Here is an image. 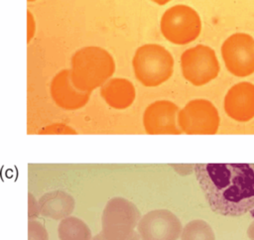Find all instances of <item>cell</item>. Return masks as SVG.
Segmentation results:
<instances>
[{"instance_id":"8fae6325","label":"cell","mask_w":254,"mask_h":240,"mask_svg":"<svg viewBox=\"0 0 254 240\" xmlns=\"http://www.w3.org/2000/svg\"><path fill=\"white\" fill-rule=\"evenodd\" d=\"M50 90L55 103L65 110L83 107L90 97V92L81 91L73 85L69 69H63L53 77Z\"/></svg>"},{"instance_id":"9c48e42d","label":"cell","mask_w":254,"mask_h":240,"mask_svg":"<svg viewBox=\"0 0 254 240\" xmlns=\"http://www.w3.org/2000/svg\"><path fill=\"white\" fill-rule=\"evenodd\" d=\"M141 240H178L183 227L179 217L169 209H154L144 214L138 225Z\"/></svg>"},{"instance_id":"ba28073f","label":"cell","mask_w":254,"mask_h":240,"mask_svg":"<svg viewBox=\"0 0 254 240\" xmlns=\"http://www.w3.org/2000/svg\"><path fill=\"white\" fill-rule=\"evenodd\" d=\"M221 56L227 70L245 77L254 72V39L245 33L228 37L221 46Z\"/></svg>"},{"instance_id":"44dd1931","label":"cell","mask_w":254,"mask_h":240,"mask_svg":"<svg viewBox=\"0 0 254 240\" xmlns=\"http://www.w3.org/2000/svg\"><path fill=\"white\" fill-rule=\"evenodd\" d=\"M91 240H105V239L103 238L102 234L99 232V233H98V234H96L94 237H92V238H91ZM131 240H141V237H140L139 233H138V232H136V233L134 234V236L131 238Z\"/></svg>"},{"instance_id":"6da1fadb","label":"cell","mask_w":254,"mask_h":240,"mask_svg":"<svg viewBox=\"0 0 254 240\" xmlns=\"http://www.w3.org/2000/svg\"><path fill=\"white\" fill-rule=\"evenodd\" d=\"M193 170L213 212L237 217L254 209V164H196Z\"/></svg>"},{"instance_id":"7c38bea8","label":"cell","mask_w":254,"mask_h":240,"mask_svg":"<svg viewBox=\"0 0 254 240\" xmlns=\"http://www.w3.org/2000/svg\"><path fill=\"white\" fill-rule=\"evenodd\" d=\"M224 110L238 122L251 120L254 117V84L243 81L233 85L224 97Z\"/></svg>"},{"instance_id":"ac0fdd59","label":"cell","mask_w":254,"mask_h":240,"mask_svg":"<svg viewBox=\"0 0 254 240\" xmlns=\"http://www.w3.org/2000/svg\"><path fill=\"white\" fill-rule=\"evenodd\" d=\"M28 203H29V210H28V216H29V220H33L34 218L38 217L40 213V206H39V201H37L34 197V195H32V193L29 192L28 194Z\"/></svg>"},{"instance_id":"277c9868","label":"cell","mask_w":254,"mask_h":240,"mask_svg":"<svg viewBox=\"0 0 254 240\" xmlns=\"http://www.w3.org/2000/svg\"><path fill=\"white\" fill-rule=\"evenodd\" d=\"M141 217L133 202L124 197H113L103 209L100 233L105 240H131Z\"/></svg>"},{"instance_id":"8992f818","label":"cell","mask_w":254,"mask_h":240,"mask_svg":"<svg viewBox=\"0 0 254 240\" xmlns=\"http://www.w3.org/2000/svg\"><path fill=\"white\" fill-rule=\"evenodd\" d=\"M181 67L184 77L195 86L214 79L220 69L214 51L204 45L186 50L181 56Z\"/></svg>"},{"instance_id":"7a4b0ae2","label":"cell","mask_w":254,"mask_h":240,"mask_svg":"<svg viewBox=\"0 0 254 240\" xmlns=\"http://www.w3.org/2000/svg\"><path fill=\"white\" fill-rule=\"evenodd\" d=\"M114 71L115 62L112 56L100 47H83L71 58V81L77 89L84 92L101 87Z\"/></svg>"},{"instance_id":"ffe728a7","label":"cell","mask_w":254,"mask_h":240,"mask_svg":"<svg viewBox=\"0 0 254 240\" xmlns=\"http://www.w3.org/2000/svg\"><path fill=\"white\" fill-rule=\"evenodd\" d=\"M43 132H47V133H61V134H70V133H73L74 134V131L72 129H70L69 127L67 126H64V125H60V124H57V125H53L51 127H47L43 130Z\"/></svg>"},{"instance_id":"5bb4252c","label":"cell","mask_w":254,"mask_h":240,"mask_svg":"<svg viewBox=\"0 0 254 240\" xmlns=\"http://www.w3.org/2000/svg\"><path fill=\"white\" fill-rule=\"evenodd\" d=\"M40 213L55 220L68 217L74 209V198L64 190H53L40 197Z\"/></svg>"},{"instance_id":"5b68a950","label":"cell","mask_w":254,"mask_h":240,"mask_svg":"<svg viewBox=\"0 0 254 240\" xmlns=\"http://www.w3.org/2000/svg\"><path fill=\"white\" fill-rule=\"evenodd\" d=\"M160 27L163 36L169 42L176 45H186L198 37L201 21L194 9L179 4L165 11Z\"/></svg>"},{"instance_id":"d6986e66","label":"cell","mask_w":254,"mask_h":240,"mask_svg":"<svg viewBox=\"0 0 254 240\" xmlns=\"http://www.w3.org/2000/svg\"><path fill=\"white\" fill-rule=\"evenodd\" d=\"M27 42L30 43L31 40L34 37L35 34V30H36V24H35V20H34V16L31 14V12L28 10L27 11Z\"/></svg>"},{"instance_id":"2e32d148","label":"cell","mask_w":254,"mask_h":240,"mask_svg":"<svg viewBox=\"0 0 254 240\" xmlns=\"http://www.w3.org/2000/svg\"><path fill=\"white\" fill-rule=\"evenodd\" d=\"M181 240H215L211 226L204 220L194 219L183 228Z\"/></svg>"},{"instance_id":"7402d4cb","label":"cell","mask_w":254,"mask_h":240,"mask_svg":"<svg viewBox=\"0 0 254 240\" xmlns=\"http://www.w3.org/2000/svg\"><path fill=\"white\" fill-rule=\"evenodd\" d=\"M247 236L250 240H254V220L250 223V225L247 228Z\"/></svg>"},{"instance_id":"30bf717a","label":"cell","mask_w":254,"mask_h":240,"mask_svg":"<svg viewBox=\"0 0 254 240\" xmlns=\"http://www.w3.org/2000/svg\"><path fill=\"white\" fill-rule=\"evenodd\" d=\"M179 112L178 105L169 100H158L151 103L143 115L146 132L151 135L181 134L182 130L177 123Z\"/></svg>"},{"instance_id":"cb8c5ba5","label":"cell","mask_w":254,"mask_h":240,"mask_svg":"<svg viewBox=\"0 0 254 240\" xmlns=\"http://www.w3.org/2000/svg\"><path fill=\"white\" fill-rule=\"evenodd\" d=\"M29 2H33V1H36V0H28Z\"/></svg>"},{"instance_id":"3957f363","label":"cell","mask_w":254,"mask_h":240,"mask_svg":"<svg viewBox=\"0 0 254 240\" xmlns=\"http://www.w3.org/2000/svg\"><path fill=\"white\" fill-rule=\"evenodd\" d=\"M136 78L145 86H158L167 81L174 69L170 52L157 44H146L137 49L132 60Z\"/></svg>"},{"instance_id":"52a82bcc","label":"cell","mask_w":254,"mask_h":240,"mask_svg":"<svg viewBox=\"0 0 254 240\" xmlns=\"http://www.w3.org/2000/svg\"><path fill=\"white\" fill-rule=\"evenodd\" d=\"M219 122L217 109L206 99L190 100L178 115L179 127L182 132L189 135L215 134Z\"/></svg>"},{"instance_id":"9a60e30c","label":"cell","mask_w":254,"mask_h":240,"mask_svg":"<svg viewBox=\"0 0 254 240\" xmlns=\"http://www.w3.org/2000/svg\"><path fill=\"white\" fill-rule=\"evenodd\" d=\"M58 235L60 240H91L89 227L74 216L62 219L58 227Z\"/></svg>"},{"instance_id":"e0dca14e","label":"cell","mask_w":254,"mask_h":240,"mask_svg":"<svg viewBox=\"0 0 254 240\" xmlns=\"http://www.w3.org/2000/svg\"><path fill=\"white\" fill-rule=\"evenodd\" d=\"M28 240H49L45 226L36 220L28 222Z\"/></svg>"},{"instance_id":"4fadbf2b","label":"cell","mask_w":254,"mask_h":240,"mask_svg":"<svg viewBox=\"0 0 254 240\" xmlns=\"http://www.w3.org/2000/svg\"><path fill=\"white\" fill-rule=\"evenodd\" d=\"M101 97L105 102L115 109L129 107L136 96L133 83L125 78H111L100 87Z\"/></svg>"},{"instance_id":"603a6c76","label":"cell","mask_w":254,"mask_h":240,"mask_svg":"<svg viewBox=\"0 0 254 240\" xmlns=\"http://www.w3.org/2000/svg\"><path fill=\"white\" fill-rule=\"evenodd\" d=\"M151 1H153V2H155L157 4H159V5H165L168 2H170L171 0H151Z\"/></svg>"}]
</instances>
